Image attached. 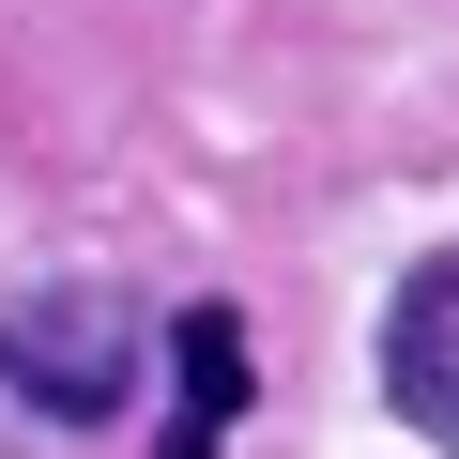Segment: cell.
<instances>
[{
    "mask_svg": "<svg viewBox=\"0 0 459 459\" xmlns=\"http://www.w3.org/2000/svg\"><path fill=\"white\" fill-rule=\"evenodd\" d=\"M0 383H16V413H47V429H108L123 383H138V307L108 276L16 291V307H0Z\"/></svg>",
    "mask_w": 459,
    "mask_h": 459,
    "instance_id": "cell-1",
    "label": "cell"
},
{
    "mask_svg": "<svg viewBox=\"0 0 459 459\" xmlns=\"http://www.w3.org/2000/svg\"><path fill=\"white\" fill-rule=\"evenodd\" d=\"M383 398H398V429H429L459 459V246H429L398 276V307H383Z\"/></svg>",
    "mask_w": 459,
    "mask_h": 459,
    "instance_id": "cell-2",
    "label": "cell"
},
{
    "mask_svg": "<svg viewBox=\"0 0 459 459\" xmlns=\"http://www.w3.org/2000/svg\"><path fill=\"white\" fill-rule=\"evenodd\" d=\"M169 368H184V383H169L153 459H214V444H230V413L261 398V383H246V322H230V307H184V322H169Z\"/></svg>",
    "mask_w": 459,
    "mask_h": 459,
    "instance_id": "cell-3",
    "label": "cell"
}]
</instances>
